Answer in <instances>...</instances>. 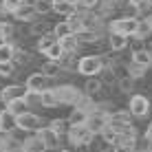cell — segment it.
Listing matches in <instances>:
<instances>
[{
  "label": "cell",
  "instance_id": "6da1fadb",
  "mask_svg": "<svg viewBox=\"0 0 152 152\" xmlns=\"http://www.w3.org/2000/svg\"><path fill=\"white\" fill-rule=\"evenodd\" d=\"M104 69V60L102 55H84L77 60V73L84 77H95Z\"/></svg>",
  "mask_w": 152,
  "mask_h": 152
},
{
  "label": "cell",
  "instance_id": "7a4b0ae2",
  "mask_svg": "<svg viewBox=\"0 0 152 152\" xmlns=\"http://www.w3.org/2000/svg\"><path fill=\"white\" fill-rule=\"evenodd\" d=\"M137 27H139V20L134 15H126V18H119V20H113L110 22V33H121L126 38L137 33Z\"/></svg>",
  "mask_w": 152,
  "mask_h": 152
},
{
  "label": "cell",
  "instance_id": "3957f363",
  "mask_svg": "<svg viewBox=\"0 0 152 152\" xmlns=\"http://www.w3.org/2000/svg\"><path fill=\"white\" fill-rule=\"evenodd\" d=\"M69 139H71V143H75V145H88L95 139V132H93L88 126H71L69 128Z\"/></svg>",
  "mask_w": 152,
  "mask_h": 152
},
{
  "label": "cell",
  "instance_id": "277c9868",
  "mask_svg": "<svg viewBox=\"0 0 152 152\" xmlns=\"http://www.w3.org/2000/svg\"><path fill=\"white\" fill-rule=\"evenodd\" d=\"M15 126H18V130H24V132H33V130H40L42 126V119L40 115L35 113H24V115H18L15 117Z\"/></svg>",
  "mask_w": 152,
  "mask_h": 152
},
{
  "label": "cell",
  "instance_id": "5b68a950",
  "mask_svg": "<svg viewBox=\"0 0 152 152\" xmlns=\"http://www.w3.org/2000/svg\"><path fill=\"white\" fill-rule=\"evenodd\" d=\"M53 91H55L57 99H60V104H71V106H75L84 95V91H77L75 86H57Z\"/></svg>",
  "mask_w": 152,
  "mask_h": 152
},
{
  "label": "cell",
  "instance_id": "8992f818",
  "mask_svg": "<svg viewBox=\"0 0 152 152\" xmlns=\"http://www.w3.org/2000/svg\"><path fill=\"white\" fill-rule=\"evenodd\" d=\"M128 110L132 113V117H145V115H148V110H150L148 97H145V95H132V97H130Z\"/></svg>",
  "mask_w": 152,
  "mask_h": 152
},
{
  "label": "cell",
  "instance_id": "52a82bcc",
  "mask_svg": "<svg viewBox=\"0 0 152 152\" xmlns=\"http://www.w3.org/2000/svg\"><path fill=\"white\" fill-rule=\"evenodd\" d=\"M46 82H49V77L40 71V73H31L24 86H27L29 93H42V91H46Z\"/></svg>",
  "mask_w": 152,
  "mask_h": 152
},
{
  "label": "cell",
  "instance_id": "ba28073f",
  "mask_svg": "<svg viewBox=\"0 0 152 152\" xmlns=\"http://www.w3.org/2000/svg\"><path fill=\"white\" fill-rule=\"evenodd\" d=\"M27 93H29V91H27V86H20V84H11V86L0 88V99L7 104V102H13V99H18V97H24Z\"/></svg>",
  "mask_w": 152,
  "mask_h": 152
},
{
  "label": "cell",
  "instance_id": "9c48e42d",
  "mask_svg": "<svg viewBox=\"0 0 152 152\" xmlns=\"http://www.w3.org/2000/svg\"><path fill=\"white\" fill-rule=\"evenodd\" d=\"M86 126L93 130L95 134H102V130L108 126V115H104V113H99L97 108L91 113V117H88V121H86Z\"/></svg>",
  "mask_w": 152,
  "mask_h": 152
},
{
  "label": "cell",
  "instance_id": "30bf717a",
  "mask_svg": "<svg viewBox=\"0 0 152 152\" xmlns=\"http://www.w3.org/2000/svg\"><path fill=\"white\" fill-rule=\"evenodd\" d=\"M38 134L42 137V141L46 143V148H49V150H53V148H60V141H62V137L55 132L53 128L44 126V128H40V130H38Z\"/></svg>",
  "mask_w": 152,
  "mask_h": 152
},
{
  "label": "cell",
  "instance_id": "8fae6325",
  "mask_svg": "<svg viewBox=\"0 0 152 152\" xmlns=\"http://www.w3.org/2000/svg\"><path fill=\"white\" fill-rule=\"evenodd\" d=\"M15 128H18L15 126V115L7 108L0 110V134H11Z\"/></svg>",
  "mask_w": 152,
  "mask_h": 152
},
{
  "label": "cell",
  "instance_id": "7c38bea8",
  "mask_svg": "<svg viewBox=\"0 0 152 152\" xmlns=\"http://www.w3.org/2000/svg\"><path fill=\"white\" fill-rule=\"evenodd\" d=\"M22 150L24 152H46L49 148H46V143L42 141V137L35 132V134H31V137H27L22 141Z\"/></svg>",
  "mask_w": 152,
  "mask_h": 152
},
{
  "label": "cell",
  "instance_id": "4fadbf2b",
  "mask_svg": "<svg viewBox=\"0 0 152 152\" xmlns=\"http://www.w3.org/2000/svg\"><path fill=\"white\" fill-rule=\"evenodd\" d=\"M11 15H15V20H20V22H35V18H38V13H35V9H33L31 2H24L22 7L15 9Z\"/></svg>",
  "mask_w": 152,
  "mask_h": 152
},
{
  "label": "cell",
  "instance_id": "5bb4252c",
  "mask_svg": "<svg viewBox=\"0 0 152 152\" xmlns=\"http://www.w3.org/2000/svg\"><path fill=\"white\" fill-rule=\"evenodd\" d=\"M4 108L11 110L15 117H18V115L29 113V102H27V97H18V99H13V102H7V104H4Z\"/></svg>",
  "mask_w": 152,
  "mask_h": 152
},
{
  "label": "cell",
  "instance_id": "9a60e30c",
  "mask_svg": "<svg viewBox=\"0 0 152 152\" xmlns=\"http://www.w3.org/2000/svg\"><path fill=\"white\" fill-rule=\"evenodd\" d=\"M51 7H53L55 13L66 15V18H69V15H73V13H77V7H73L69 0H51Z\"/></svg>",
  "mask_w": 152,
  "mask_h": 152
},
{
  "label": "cell",
  "instance_id": "2e32d148",
  "mask_svg": "<svg viewBox=\"0 0 152 152\" xmlns=\"http://www.w3.org/2000/svg\"><path fill=\"white\" fill-rule=\"evenodd\" d=\"M40 104H42L44 108H55V106H60V99H57V95H55L53 88H46V91L40 93Z\"/></svg>",
  "mask_w": 152,
  "mask_h": 152
},
{
  "label": "cell",
  "instance_id": "e0dca14e",
  "mask_svg": "<svg viewBox=\"0 0 152 152\" xmlns=\"http://www.w3.org/2000/svg\"><path fill=\"white\" fill-rule=\"evenodd\" d=\"M91 113L82 110V108H73V113L69 115V126H86Z\"/></svg>",
  "mask_w": 152,
  "mask_h": 152
},
{
  "label": "cell",
  "instance_id": "ac0fdd59",
  "mask_svg": "<svg viewBox=\"0 0 152 152\" xmlns=\"http://www.w3.org/2000/svg\"><path fill=\"white\" fill-rule=\"evenodd\" d=\"M132 62L148 69V66L152 64V53H150L148 49H137V51H132Z\"/></svg>",
  "mask_w": 152,
  "mask_h": 152
},
{
  "label": "cell",
  "instance_id": "d6986e66",
  "mask_svg": "<svg viewBox=\"0 0 152 152\" xmlns=\"http://www.w3.org/2000/svg\"><path fill=\"white\" fill-rule=\"evenodd\" d=\"M60 44H62V49H64V53H75V51L80 49V38H77L75 33H71V35H66V38H62Z\"/></svg>",
  "mask_w": 152,
  "mask_h": 152
},
{
  "label": "cell",
  "instance_id": "ffe728a7",
  "mask_svg": "<svg viewBox=\"0 0 152 152\" xmlns=\"http://www.w3.org/2000/svg\"><path fill=\"white\" fill-rule=\"evenodd\" d=\"M102 88H104L102 80H97V77H88V80H86V86H84V95L95 97L97 93H102Z\"/></svg>",
  "mask_w": 152,
  "mask_h": 152
},
{
  "label": "cell",
  "instance_id": "44dd1931",
  "mask_svg": "<svg viewBox=\"0 0 152 152\" xmlns=\"http://www.w3.org/2000/svg\"><path fill=\"white\" fill-rule=\"evenodd\" d=\"M15 46L11 42H0V62H13Z\"/></svg>",
  "mask_w": 152,
  "mask_h": 152
},
{
  "label": "cell",
  "instance_id": "7402d4cb",
  "mask_svg": "<svg viewBox=\"0 0 152 152\" xmlns=\"http://www.w3.org/2000/svg\"><path fill=\"white\" fill-rule=\"evenodd\" d=\"M108 42H110V49L113 51H124L126 46H128V38L121 35V33H110Z\"/></svg>",
  "mask_w": 152,
  "mask_h": 152
},
{
  "label": "cell",
  "instance_id": "603a6c76",
  "mask_svg": "<svg viewBox=\"0 0 152 152\" xmlns=\"http://www.w3.org/2000/svg\"><path fill=\"white\" fill-rule=\"evenodd\" d=\"M42 73H44L46 77H57V75L62 73V66H60V62L46 60L44 64H42Z\"/></svg>",
  "mask_w": 152,
  "mask_h": 152
},
{
  "label": "cell",
  "instance_id": "cb8c5ba5",
  "mask_svg": "<svg viewBox=\"0 0 152 152\" xmlns=\"http://www.w3.org/2000/svg\"><path fill=\"white\" fill-rule=\"evenodd\" d=\"M150 33H152V18H150V20H139V27H137L134 38H137V40H143V38H148Z\"/></svg>",
  "mask_w": 152,
  "mask_h": 152
},
{
  "label": "cell",
  "instance_id": "d4e9b609",
  "mask_svg": "<svg viewBox=\"0 0 152 152\" xmlns=\"http://www.w3.org/2000/svg\"><path fill=\"white\" fill-rule=\"evenodd\" d=\"M44 55L49 57V60H53V62H60L62 57H64V49H62V44H60V40L55 42L53 46H51V49H46L44 51Z\"/></svg>",
  "mask_w": 152,
  "mask_h": 152
},
{
  "label": "cell",
  "instance_id": "484cf974",
  "mask_svg": "<svg viewBox=\"0 0 152 152\" xmlns=\"http://www.w3.org/2000/svg\"><path fill=\"white\" fill-rule=\"evenodd\" d=\"M102 139L106 141L108 145H113V148H115V145H117V141H119V132H117L115 128H110V126H106V128L102 130Z\"/></svg>",
  "mask_w": 152,
  "mask_h": 152
},
{
  "label": "cell",
  "instance_id": "4316f807",
  "mask_svg": "<svg viewBox=\"0 0 152 152\" xmlns=\"http://www.w3.org/2000/svg\"><path fill=\"white\" fill-rule=\"evenodd\" d=\"M66 22H69V27H71V31H73L75 35L84 31V20H82V13H73V15H69V20H66Z\"/></svg>",
  "mask_w": 152,
  "mask_h": 152
},
{
  "label": "cell",
  "instance_id": "83f0119b",
  "mask_svg": "<svg viewBox=\"0 0 152 152\" xmlns=\"http://www.w3.org/2000/svg\"><path fill=\"white\" fill-rule=\"evenodd\" d=\"M57 42V38H55V33H44V35H40V42H38V51L40 53H44L46 49H51Z\"/></svg>",
  "mask_w": 152,
  "mask_h": 152
},
{
  "label": "cell",
  "instance_id": "f1b7e54d",
  "mask_svg": "<svg viewBox=\"0 0 152 152\" xmlns=\"http://www.w3.org/2000/svg\"><path fill=\"white\" fill-rule=\"evenodd\" d=\"M49 128H53L55 132L62 137V134H69V128H71V126H69V119H53V121L49 124Z\"/></svg>",
  "mask_w": 152,
  "mask_h": 152
},
{
  "label": "cell",
  "instance_id": "f546056e",
  "mask_svg": "<svg viewBox=\"0 0 152 152\" xmlns=\"http://www.w3.org/2000/svg\"><path fill=\"white\" fill-rule=\"evenodd\" d=\"M13 24L11 22H4V20H0V42H9L13 38Z\"/></svg>",
  "mask_w": 152,
  "mask_h": 152
},
{
  "label": "cell",
  "instance_id": "4dcf8cb0",
  "mask_svg": "<svg viewBox=\"0 0 152 152\" xmlns=\"http://www.w3.org/2000/svg\"><path fill=\"white\" fill-rule=\"evenodd\" d=\"M77 38H80V44H82V42H86V44H93V42H97V40H99V31L84 29L82 33H77Z\"/></svg>",
  "mask_w": 152,
  "mask_h": 152
},
{
  "label": "cell",
  "instance_id": "1f68e13d",
  "mask_svg": "<svg viewBox=\"0 0 152 152\" xmlns=\"http://www.w3.org/2000/svg\"><path fill=\"white\" fill-rule=\"evenodd\" d=\"M33 9L38 15H44V13H51L53 11V7H51V0H33Z\"/></svg>",
  "mask_w": 152,
  "mask_h": 152
},
{
  "label": "cell",
  "instance_id": "d6a6232c",
  "mask_svg": "<svg viewBox=\"0 0 152 152\" xmlns=\"http://www.w3.org/2000/svg\"><path fill=\"white\" fill-rule=\"evenodd\" d=\"M53 33H55V38L57 40H62V38H66V35H71L73 31H71V27H69V22H57L55 27H53Z\"/></svg>",
  "mask_w": 152,
  "mask_h": 152
},
{
  "label": "cell",
  "instance_id": "836d02e7",
  "mask_svg": "<svg viewBox=\"0 0 152 152\" xmlns=\"http://www.w3.org/2000/svg\"><path fill=\"white\" fill-rule=\"evenodd\" d=\"M82 20H84V29L97 31V27H99V15H95V13H84Z\"/></svg>",
  "mask_w": 152,
  "mask_h": 152
},
{
  "label": "cell",
  "instance_id": "e575fe53",
  "mask_svg": "<svg viewBox=\"0 0 152 152\" xmlns=\"http://www.w3.org/2000/svg\"><path fill=\"white\" fill-rule=\"evenodd\" d=\"M24 2H27V0H2L0 4H2V11L4 13H13L15 9H20Z\"/></svg>",
  "mask_w": 152,
  "mask_h": 152
},
{
  "label": "cell",
  "instance_id": "d590c367",
  "mask_svg": "<svg viewBox=\"0 0 152 152\" xmlns=\"http://www.w3.org/2000/svg\"><path fill=\"white\" fill-rule=\"evenodd\" d=\"M99 75H102V84H113L115 80H117V73H115V66H104Z\"/></svg>",
  "mask_w": 152,
  "mask_h": 152
},
{
  "label": "cell",
  "instance_id": "8d00e7d4",
  "mask_svg": "<svg viewBox=\"0 0 152 152\" xmlns=\"http://www.w3.org/2000/svg\"><path fill=\"white\" fill-rule=\"evenodd\" d=\"M13 73H15L13 62H0V77H11Z\"/></svg>",
  "mask_w": 152,
  "mask_h": 152
},
{
  "label": "cell",
  "instance_id": "74e56055",
  "mask_svg": "<svg viewBox=\"0 0 152 152\" xmlns=\"http://www.w3.org/2000/svg\"><path fill=\"white\" fill-rule=\"evenodd\" d=\"M128 2H130V7H132L134 11H148L152 0H128Z\"/></svg>",
  "mask_w": 152,
  "mask_h": 152
},
{
  "label": "cell",
  "instance_id": "f35d334b",
  "mask_svg": "<svg viewBox=\"0 0 152 152\" xmlns=\"http://www.w3.org/2000/svg\"><path fill=\"white\" fill-rule=\"evenodd\" d=\"M143 73H145V66H141V64H134V62H130V66H128V75L132 77V80L141 77Z\"/></svg>",
  "mask_w": 152,
  "mask_h": 152
},
{
  "label": "cell",
  "instance_id": "ab89813d",
  "mask_svg": "<svg viewBox=\"0 0 152 152\" xmlns=\"http://www.w3.org/2000/svg\"><path fill=\"white\" fill-rule=\"evenodd\" d=\"M119 88H121V93H130L132 91V77H121V80H119Z\"/></svg>",
  "mask_w": 152,
  "mask_h": 152
},
{
  "label": "cell",
  "instance_id": "60d3db41",
  "mask_svg": "<svg viewBox=\"0 0 152 152\" xmlns=\"http://www.w3.org/2000/svg\"><path fill=\"white\" fill-rule=\"evenodd\" d=\"M13 62H18V64H27L29 62V55L24 53V51H20V49H15V55H13Z\"/></svg>",
  "mask_w": 152,
  "mask_h": 152
},
{
  "label": "cell",
  "instance_id": "b9f144b4",
  "mask_svg": "<svg viewBox=\"0 0 152 152\" xmlns=\"http://www.w3.org/2000/svg\"><path fill=\"white\" fill-rule=\"evenodd\" d=\"M31 33H35V35H44L46 33V27L42 22H31Z\"/></svg>",
  "mask_w": 152,
  "mask_h": 152
},
{
  "label": "cell",
  "instance_id": "7bdbcfd3",
  "mask_svg": "<svg viewBox=\"0 0 152 152\" xmlns=\"http://www.w3.org/2000/svg\"><path fill=\"white\" fill-rule=\"evenodd\" d=\"M99 0H80V4H77V9H93L97 7Z\"/></svg>",
  "mask_w": 152,
  "mask_h": 152
},
{
  "label": "cell",
  "instance_id": "ee69618b",
  "mask_svg": "<svg viewBox=\"0 0 152 152\" xmlns=\"http://www.w3.org/2000/svg\"><path fill=\"white\" fill-rule=\"evenodd\" d=\"M115 152H134V145H115Z\"/></svg>",
  "mask_w": 152,
  "mask_h": 152
},
{
  "label": "cell",
  "instance_id": "f6af8a7d",
  "mask_svg": "<svg viewBox=\"0 0 152 152\" xmlns=\"http://www.w3.org/2000/svg\"><path fill=\"white\" fill-rule=\"evenodd\" d=\"M145 139H150V141H152V124L148 126V130H145Z\"/></svg>",
  "mask_w": 152,
  "mask_h": 152
},
{
  "label": "cell",
  "instance_id": "bcb514c9",
  "mask_svg": "<svg viewBox=\"0 0 152 152\" xmlns=\"http://www.w3.org/2000/svg\"><path fill=\"white\" fill-rule=\"evenodd\" d=\"M0 152H11V150H9V148H7V145H4V143H2V141H0Z\"/></svg>",
  "mask_w": 152,
  "mask_h": 152
},
{
  "label": "cell",
  "instance_id": "7dc6e473",
  "mask_svg": "<svg viewBox=\"0 0 152 152\" xmlns=\"http://www.w3.org/2000/svg\"><path fill=\"white\" fill-rule=\"evenodd\" d=\"M69 2L73 4V7H77V4H80V0H69Z\"/></svg>",
  "mask_w": 152,
  "mask_h": 152
},
{
  "label": "cell",
  "instance_id": "c3c4849f",
  "mask_svg": "<svg viewBox=\"0 0 152 152\" xmlns=\"http://www.w3.org/2000/svg\"><path fill=\"white\" fill-rule=\"evenodd\" d=\"M148 152H152V141H150V145H148Z\"/></svg>",
  "mask_w": 152,
  "mask_h": 152
},
{
  "label": "cell",
  "instance_id": "681fc988",
  "mask_svg": "<svg viewBox=\"0 0 152 152\" xmlns=\"http://www.w3.org/2000/svg\"><path fill=\"white\" fill-rule=\"evenodd\" d=\"M0 13H4V11H2V4H0Z\"/></svg>",
  "mask_w": 152,
  "mask_h": 152
},
{
  "label": "cell",
  "instance_id": "f907efd6",
  "mask_svg": "<svg viewBox=\"0 0 152 152\" xmlns=\"http://www.w3.org/2000/svg\"><path fill=\"white\" fill-rule=\"evenodd\" d=\"M62 152H71V150H62Z\"/></svg>",
  "mask_w": 152,
  "mask_h": 152
},
{
  "label": "cell",
  "instance_id": "816d5d0a",
  "mask_svg": "<svg viewBox=\"0 0 152 152\" xmlns=\"http://www.w3.org/2000/svg\"><path fill=\"white\" fill-rule=\"evenodd\" d=\"M115 2H119V0H115Z\"/></svg>",
  "mask_w": 152,
  "mask_h": 152
},
{
  "label": "cell",
  "instance_id": "f5cc1de1",
  "mask_svg": "<svg viewBox=\"0 0 152 152\" xmlns=\"http://www.w3.org/2000/svg\"><path fill=\"white\" fill-rule=\"evenodd\" d=\"M110 152H115V150H110Z\"/></svg>",
  "mask_w": 152,
  "mask_h": 152
}]
</instances>
